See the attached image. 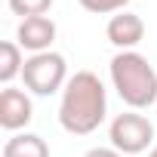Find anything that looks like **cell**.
<instances>
[{"label": "cell", "instance_id": "7a4b0ae2", "mask_svg": "<svg viewBox=\"0 0 157 157\" xmlns=\"http://www.w3.org/2000/svg\"><path fill=\"white\" fill-rule=\"evenodd\" d=\"M108 71H111V83H114L117 96L132 111H145L157 102V71L142 52H136V49L117 52L111 59Z\"/></svg>", "mask_w": 157, "mask_h": 157}, {"label": "cell", "instance_id": "5b68a950", "mask_svg": "<svg viewBox=\"0 0 157 157\" xmlns=\"http://www.w3.org/2000/svg\"><path fill=\"white\" fill-rule=\"evenodd\" d=\"M34 117V105L28 99L25 90H13L6 86L0 93V126L10 129V132H19L22 126H28Z\"/></svg>", "mask_w": 157, "mask_h": 157}, {"label": "cell", "instance_id": "30bf717a", "mask_svg": "<svg viewBox=\"0 0 157 157\" xmlns=\"http://www.w3.org/2000/svg\"><path fill=\"white\" fill-rule=\"evenodd\" d=\"M52 6V0H10V10L22 19H31V16H46Z\"/></svg>", "mask_w": 157, "mask_h": 157}, {"label": "cell", "instance_id": "9c48e42d", "mask_svg": "<svg viewBox=\"0 0 157 157\" xmlns=\"http://www.w3.org/2000/svg\"><path fill=\"white\" fill-rule=\"evenodd\" d=\"M25 71V56H22V46L6 40V43H0V80H3L6 86L16 80V77H22Z\"/></svg>", "mask_w": 157, "mask_h": 157}, {"label": "cell", "instance_id": "ba28073f", "mask_svg": "<svg viewBox=\"0 0 157 157\" xmlns=\"http://www.w3.org/2000/svg\"><path fill=\"white\" fill-rule=\"evenodd\" d=\"M3 157H49V145L37 132H16L3 145Z\"/></svg>", "mask_w": 157, "mask_h": 157}, {"label": "cell", "instance_id": "52a82bcc", "mask_svg": "<svg viewBox=\"0 0 157 157\" xmlns=\"http://www.w3.org/2000/svg\"><path fill=\"white\" fill-rule=\"evenodd\" d=\"M105 34H108V43H114L120 52H126V49H136L139 43H142V37H145V22L136 16V13H117V16H111L108 19V28H105Z\"/></svg>", "mask_w": 157, "mask_h": 157}, {"label": "cell", "instance_id": "7c38bea8", "mask_svg": "<svg viewBox=\"0 0 157 157\" xmlns=\"http://www.w3.org/2000/svg\"><path fill=\"white\" fill-rule=\"evenodd\" d=\"M86 157H123V154L114 148H93V151H86Z\"/></svg>", "mask_w": 157, "mask_h": 157}, {"label": "cell", "instance_id": "8fae6325", "mask_svg": "<svg viewBox=\"0 0 157 157\" xmlns=\"http://www.w3.org/2000/svg\"><path fill=\"white\" fill-rule=\"evenodd\" d=\"M86 13H93V16H117V13H123V6L129 3V0H77Z\"/></svg>", "mask_w": 157, "mask_h": 157}, {"label": "cell", "instance_id": "8992f818", "mask_svg": "<svg viewBox=\"0 0 157 157\" xmlns=\"http://www.w3.org/2000/svg\"><path fill=\"white\" fill-rule=\"evenodd\" d=\"M19 46L28 49L31 56L37 52H49L52 40H56V22L49 16H31V19H22L19 22V34H16Z\"/></svg>", "mask_w": 157, "mask_h": 157}, {"label": "cell", "instance_id": "277c9868", "mask_svg": "<svg viewBox=\"0 0 157 157\" xmlns=\"http://www.w3.org/2000/svg\"><path fill=\"white\" fill-rule=\"evenodd\" d=\"M108 139H111V148L120 151L123 157L126 154H142L154 142V123L139 111H126V114H117L111 120Z\"/></svg>", "mask_w": 157, "mask_h": 157}, {"label": "cell", "instance_id": "3957f363", "mask_svg": "<svg viewBox=\"0 0 157 157\" xmlns=\"http://www.w3.org/2000/svg\"><path fill=\"white\" fill-rule=\"evenodd\" d=\"M22 80H25V90L34 96H56L68 83V62H65V56H59L52 49L28 56Z\"/></svg>", "mask_w": 157, "mask_h": 157}, {"label": "cell", "instance_id": "4fadbf2b", "mask_svg": "<svg viewBox=\"0 0 157 157\" xmlns=\"http://www.w3.org/2000/svg\"><path fill=\"white\" fill-rule=\"evenodd\" d=\"M148 157H157V145H154V148H151V154H148Z\"/></svg>", "mask_w": 157, "mask_h": 157}, {"label": "cell", "instance_id": "6da1fadb", "mask_svg": "<svg viewBox=\"0 0 157 157\" xmlns=\"http://www.w3.org/2000/svg\"><path fill=\"white\" fill-rule=\"evenodd\" d=\"M108 117V96L105 83L93 71H77L68 77L62 90V105H59V123L71 136H90L96 132Z\"/></svg>", "mask_w": 157, "mask_h": 157}]
</instances>
